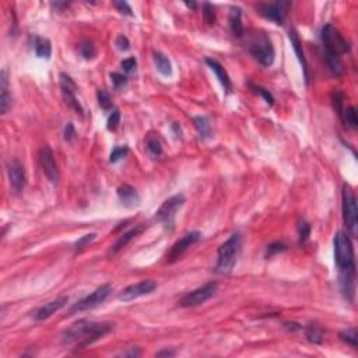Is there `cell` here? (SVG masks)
<instances>
[{"label": "cell", "instance_id": "obj_1", "mask_svg": "<svg viewBox=\"0 0 358 358\" xmlns=\"http://www.w3.org/2000/svg\"><path fill=\"white\" fill-rule=\"evenodd\" d=\"M334 262L338 268V283L344 298L354 302L355 297V263H354L353 242L346 232L338 231L334 235Z\"/></svg>", "mask_w": 358, "mask_h": 358}, {"label": "cell", "instance_id": "obj_2", "mask_svg": "<svg viewBox=\"0 0 358 358\" xmlns=\"http://www.w3.org/2000/svg\"><path fill=\"white\" fill-rule=\"evenodd\" d=\"M112 329H114V324H110V322L95 324V322H90L87 319H81L62 333V343L76 344L77 348H84L90 344L95 343L101 337H104Z\"/></svg>", "mask_w": 358, "mask_h": 358}, {"label": "cell", "instance_id": "obj_3", "mask_svg": "<svg viewBox=\"0 0 358 358\" xmlns=\"http://www.w3.org/2000/svg\"><path fill=\"white\" fill-rule=\"evenodd\" d=\"M241 245H242V237L239 232H235L220 246L219 252H217L216 273L227 276L234 270L235 264L238 262L239 254H241Z\"/></svg>", "mask_w": 358, "mask_h": 358}, {"label": "cell", "instance_id": "obj_4", "mask_svg": "<svg viewBox=\"0 0 358 358\" xmlns=\"http://www.w3.org/2000/svg\"><path fill=\"white\" fill-rule=\"evenodd\" d=\"M248 50L249 53L254 56L263 67H270L273 65L274 56H276L273 42L270 40V37L263 31H258L254 35H250L248 42Z\"/></svg>", "mask_w": 358, "mask_h": 358}, {"label": "cell", "instance_id": "obj_5", "mask_svg": "<svg viewBox=\"0 0 358 358\" xmlns=\"http://www.w3.org/2000/svg\"><path fill=\"white\" fill-rule=\"evenodd\" d=\"M320 38H322L325 55L340 58L342 55H346L351 50L350 42L344 38L343 34L333 24L324 25L322 32H320Z\"/></svg>", "mask_w": 358, "mask_h": 358}, {"label": "cell", "instance_id": "obj_6", "mask_svg": "<svg viewBox=\"0 0 358 358\" xmlns=\"http://www.w3.org/2000/svg\"><path fill=\"white\" fill-rule=\"evenodd\" d=\"M342 209H343V221L348 235L355 238L358 234V209L357 198L354 189L348 184L343 185L342 190Z\"/></svg>", "mask_w": 358, "mask_h": 358}, {"label": "cell", "instance_id": "obj_7", "mask_svg": "<svg viewBox=\"0 0 358 358\" xmlns=\"http://www.w3.org/2000/svg\"><path fill=\"white\" fill-rule=\"evenodd\" d=\"M185 196L184 194H174L169 199H167L164 203L161 204V207L158 209L157 214H155V220L164 225V228L171 232L175 228V219H176V213L178 210L184 206Z\"/></svg>", "mask_w": 358, "mask_h": 358}, {"label": "cell", "instance_id": "obj_8", "mask_svg": "<svg viewBox=\"0 0 358 358\" xmlns=\"http://www.w3.org/2000/svg\"><path fill=\"white\" fill-rule=\"evenodd\" d=\"M111 291H112V285H111V284L101 285V287H98V289L95 290L94 293H91L83 299L77 301L75 305H71L69 312H67V316H71V315H76V313L84 312V311H88V309L98 307L100 303L104 302L105 299L110 297Z\"/></svg>", "mask_w": 358, "mask_h": 358}, {"label": "cell", "instance_id": "obj_9", "mask_svg": "<svg viewBox=\"0 0 358 358\" xmlns=\"http://www.w3.org/2000/svg\"><path fill=\"white\" fill-rule=\"evenodd\" d=\"M217 289L219 285L217 283H207L204 284L203 287H199V289L193 290L190 293L185 294L184 297L179 301V307L182 308H192V307H198L200 303H204L207 299H210L211 297L216 295L217 293Z\"/></svg>", "mask_w": 358, "mask_h": 358}, {"label": "cell", "instance_id": "obj_10", "mask_svg": "<svg viewBox=\"0 0 358 358\" xmlns=\"http://www.w3.org/2000/svg\"><path fill=\"white\" fill-rule=\"evenodd\" d=\"M59 84L60 90H62V95L65 98L66 105L75 111L76 114L83 116L84 115V110L80 104L79 98H77V84L75 83V80L71 79L69 75L66 73H60L59 75Z\"/></svg>", "mask_w": 358, "mask_h": 358}, {"label": "cell", "instance_id": "obj_11", "mask_svg": "<svg viewBox=\"0 0 358 358\" xmlns=\"http://www.w3.org/2000/svg\"><path fill=\"white\" fill-rule=\"evenodd\" d=\"M290 3L287 2H276V3H259L258 11L264 19L273 21L274 24L283 25L287 14V7Z\"/></svg>", "mask_w": 358, "mask_h": 358}, {"label": "cell", "instance_id": "obj_12", "mask_svg": "<svg viewBox=\"0 0 358 358\" xmlns=\"http://www.w3.org/2000/svg\"><path fill=\"white\" fill-rule=\"evenodd\" d=\"M38 158H40L41 168L44 171L45 176L49 179V182L56 184L59 181V169H58V165H56L53 151H52L49 146H45L40 150Z\"/></svg>", "mask_w": 358, "mask_h": 358}, {"label": "cell", "instance_id": "obj_13", "mask_svg": "<svg viewBox=\"0 0 358 358\" xmlns=\"http://www.w3.org/2000/svg\"><path fill=\"white\" fill-rule=\"evenodd\" d=\"M158 285H157L154 280H143V281H139V283L132 284L129 287H126L118 297H119L120 301L129 302V301H133V299L139 298V297L151 294L153 291H155Z\"/></svg>", "mask_w": 358, "mask_h": 358}, {"label": "cell", "instance_id": "obj_14", "mask_svg": "<svg viewBox=\"0 0 358 358\" xmlns=\"http://www.w3.org/2000/svg\"><path fill=\"white\" fill-rule=\"evenodd\" d=\"M200 238H202V232H199V231H190L188 234H185L182 238L178 239V241L172 245L171 250L168 252V258L167 259H168L169 263L176 262V260H178L192 245L196 244Z\"/></svg>", "mask_w": 358, "mask_h": 358}, {"label": "cell", "instance_id": "obj_15", "mask_svg": "<svg viewBox=\"0 0 358 358\" xmlns=\"http://www.w3.org/2000/svg\"><path fill=\"white\" fill-rule=\"evenodd\" d=\"M7 176H9V181H10L11 188L15 192H21L24 189L25 171L19 159H10L7 163Z\"/></svg>", "mask_w": 358, "mask_h": 358}, {"label": "cell", "instance_id": "obj_16", "mask_svg": "<svg viewBox=\"0 0 358 358\" xmlns=\"http://www.w3.org/2000/svg\"><path fill=\"white\" fill-rule=\"evenodd\" d=\"M116 193H118L120 203L123 204L126 209H136L141 203V199H140V194L137 193V190L128 184L120 185L118 190H116Z\"/></svg>", "mask_w": 358, "mask_h": 358}, {"label": "cell", "instance_id": "obj_17", "mask_svg": "<svg viewBox=\"0 0 358 358\" xmlns=\"http://www.w3.org/2000/svg\"><path fill=\"white\" fill-rule=\"evenodd\" d=\"M10 84H9V77L7 71L2 70L0 73V112L2 115H6L13 106V100L10 94Z\"/></svg>", "mask_w": 358, "mask_h": 358}, {"label": "cell", "instance_id": "obj_18", "mask_svg": "<svg viewBox=\"0 0 358 358\" xmlns=\"http://www.w3.org/2000/svg\"><path fill=\"white\" fill-rule=\"evenodd\" d=\"M289 38L290 41H291V45H293L294 52H295V55H297V58H298L299 63H301V66H302L305 83L308 84L309 79H311V75H309L308 63H307V59H305V53H303V49H302V42H301V40H299L298 32L294 30V28H290Z\"/></svg>", "mask_w": 358, "mask_h": 358}, {"label": "cell", "instance_id": "obj_19", "mask_svg": "<svg viewBox=\"0 0 358 358\" xmlns=\"http://www.w3.org/2000/svg\"><path fill=\"white\" fill-rule=\"evenodd\" d=\"M67 302H69V298H67V297H60V298L53 299V301H50V302L45 303L41 308H38L35 311L34 319L35 320H45V319L50 318L56 311H59V309L63 308L65 305H67Z\"/></svg>", "mask_w": 358, "mask_h": 358}, {"label": "cell", "instance_id": "obj_20", "mask_svg": "<svg viewBox=\"0 0 358 358\" xmlns=\"http://www.w3.org/2000/svg\"><path fill=\"white\" fill-rule=\"evenodd\" d=\"M206 63H207V66H209L210 69L213 70L214 75L217 76V79H219V81L221 83L224 90H225V93L229 94V93L232 91V83H231L228 73L225 71L223 65H221L220 62H217L216 59H211V58H207V59H206Z\"/></svg>", "mask_w": 358, "mask_h": 358}, {"label": "cell", "instance_id": "obj_21", "mask_svg": "<svg viewBox=\"0 0 358 358\" xmlns=\"http://www.w3.org/2000/svg\"><path fill=\"white\" fill-rule=\"evenodd\" d=\"M145 225L143 224H140V225H136L134 228L129 229L128 232H124V234H122L119 237V239L116 241L114 244V246L111 248V255H116L119 250H122V249L126 246V245L129 244L130 241H133L136 237H139L143 231H145Z\"/></svg>", "mask_w": 358, "mask_h": 358}, {"label": "cell", "instance_id": "obj_22", "mask_svg": "<svg viewBox=\"0 0 358 358\" xmlns=\"http://www.w3.org/2000/svg\"><path fill=\"white\" fill-rule=\"evenodd\" d=\"M229 30L232 32L234 37L241 38L244 35V25H242V10L239 9L238 6H232L229 9Z\"/></svg>", "mask_w": 358, "mask_h": 358}, {"label": "cell", "instance_id": "obj_23", "mask_svg": "<svg viewBox=\"0 0 358 358\" xmlns=\"http://www.w3.org/2000/svg\"><path fill=\"white\" fill-rule=\"evenodd\" d=\"M338 116H340V119H342V122H343L347 128H350V129H357L358 126V118H357V110L354 108V106H351V105H344L343 110L338 112Z\"/></svg>", "mask_w": 358, "mask_h": 358}, {"label": "cell", "instance_id": "obj_24", "mask_svg": "<svg viewBox=\"0 0 358 358\" xmlns=\"http://www.w3.org/2000/svg\"><path fill=\"white\" fill-rule=\"evenodd\" d=\"M192 122H193L198 133H199L200 139L206 140L211 137V123H210L207 116H194Z\"/></svg>", "mask_w": 358, "mask_h": 358}, {"label": "cell", "instance_id": "obj_25", "mask_svg": "<svg viewBox=\"0 0 358 358\" xmlns=\"http://www.w3.org/2000/svg\"><path fill=\"white\" fill-rule=\"evenodd\" d=\"M35 55L41 59H50L52 55V44L48 38L37 37L35 38Z\"/></svg>", "mask_w": 358, "mask_h": 358}, {"label": "cell", "instance_id": "obj_26", "mask_svg": "<svg viewBox=\"0 0 358 358\" xmlns=\"http://www.w3.org/2000/svg\"><path fill=\"white\" fill-rule=\"evenodd\" d=\"M153 58H154L155 67L158 70L159 73L163 76H171L172 75V65L167 56L163 53V52H154L153 53Z\"/></svg>", "mask_w": 358, "mask_h": 358}, {"label": "cell", "instance_id": "obj_27", "mask_svg": "<svg viewBox=\"0 0 358 358\" xmlns=\"http://www.w3.org/2000/svg\"><path fill=\"white\" fill-rule=\"evenodd\" d=\"M305 337L312 344H320L324 342V330L318 325L311 324L305 328Z\"/></svg>", "mask_w": 358, "mask_h": 358}, {"label": "cell", "instance_id": "obj_28", "mask_svg": "<svg viewBox=\"0 0 358 358\" xmlns=\"http://www.w3.org/2000/svg\"><path fill=\"white\" fill-rule=\"evenodd\" d=\"M146 147H147L149 153L153 155L154 158L163 154V145H161L158 136L155 133H150L149 136H147V139H146Z\"/></svg>", "mask_w": 358, "mask_h": 358}, {"label": "cell", "instance_id": "obj_29", "mask_svg": "<svg viewBox=\"0 0 358 358\" xmlns=\"http://www.w3.org/2000/svg\"><path fill=\"white\" fill-rule=\"evenodd\" d=\"M79 53L81 55V58L85 60H93L97 56V49L93 42L90 41H83L80 42L79 45Z\"/></svg>", "mask_w": 358, "mask_h": 358}, {"label": "cell", "instance_id": "obj_30", "mask_svg": "<svg viewBox=\"0 0 358 358\" xmlns=\"http://www.w3.org/2000/svg\"><path fill=\"white\" fill-rule=\"evenodd\" d=\"M338 336H340V338L343 340L344 343H347V344H350L351 347L357 348V346H358L357 329L353 328V329H347V330H342Z\"/></svg>", "mask_w": 358, "mask_h": 358}, {"label": "cell", "instance_id": "obj_31", "mask_svg": "<svg viewBox=\"0 0 358 358\" xmlns=\"http://www.w3.org/2000/svg\"><path fill=\"white\" fill-rule=\"evenodd\" d=\"M249 88L252 90L254 91L255 94H258V95H260L262 98H263L266 102H267L270 106H273V104H274V97H273V94L268 91V90H266V88H263V87H260V85H255V84H252V83H249Z\"/></svg>", "mask_w": 358, "mask_h": 358}, {"label": "cell", "instance_id": "obj_32", "mask_svg": "<svg viewBox=\"0 0 358 358\" xmlns=\"http://www.w3.org/2000/svg\"><path fill=\"white\" fill-rule=\"evenodd\" d=\"M298 242L301 245L305 244L309 239V235H311V225H309L305 220H299L298 223Z\"/></svg>", "mask_w": 358, "mask_h": 358}, {"label": "cell", "instance_id": "obj_33", "mask_svg": "<svg viewBox=\"0 0 358 358\" xmlns=\"http://www.w3.org/2000/svg\"><path fill=\"white\" fill-rule=\"evenodd\" d=\"M97 100H98V105L104 111L112 110V100L111 95L105 91V90H98L97 91Z\"/></svg>", "mask_w": 358, "mask_h": 358}, {"label": "cell", "instance_id": "obj_34", "mask_svg": "<svg viewBox=\"0 0 358 358\" xmlns=\"http://www.w3.org/2000/svg\"><path fill=\"white\" fill-rule=\"evenodd\" d=\"M287 249H289V246L284 244V242H273V244L267 245V248L264 250V258H272L273 255L284 252V250H287Z\"/></svg>", "mask_w": 358, "mask_h": 358}, {"label": "cell", "instance_id": "obj_35", "mask_svg": "<svg viewBox=\"0 0 358 358\" xmlns=\"http://www.w3.org/2000/svg\"><path fill=\"white\" fill-rule=\"evenodd\" d=\"M95 238H97V234L95 232H91V234H85L83 235L81 238L76 242L75 245V254H77V252H81L83 249L85 248V246H88L93 241H95Z\"/></svg>", "mask_w": 358, "mask_h": 358}, {"label": "cell", "instance_id": "obj_36", "mask_svg": "<svg viewBox=\"0 0 358 358\" xmlns=\"http://www.w3.org/2000/svg\"><path fill=\"white\" fill-rule=\"evenodd\" d=\"M110 79L111 83H112V87H114L115 90H122L128 85V77L120 75V73H115V71L114 73H111Z\"/></svg>", "mask_w": 358, "mask_h": 358}, {"label": "cell", "instance_id": "obj_37", "mask_svg": "<svg viewBox=\"0 0 358 358\" xmlns=\"http://www.w3.org/2000/svg\"><path fill=\"white\" fill-rule=\"evenodd\" d=\"M128 153H129V149L126 146H116L111 153L110 161L111 163H118L122 158H124L128 155Z\"/></svg>", "mask_w": 358, "mask_h": 358}, {"label": "cell", "instance_id": "obj_38", "mask_svg": "<svg viewBox=\"0 0 358 358\" xmlns=\"http://www.w3.org/2000/svg\"><path fill=\"white\" fill-rule=\"evenodd\" d=\"M203 19L209 25H213L216 23V11L211 3L206 2L203 3Z\"/></svg>", "mask_w": 358, "mask_h": 358}, {"label": "cell", "instance_id": "obj_39", "mask_svg": "<svg viewBox=\"0 0 358 358\" xmlns=\"http://www.w3.org/2000/svg\"><path fill=\"white\" fill-rule=\"evenodd\" d=\"M119 123H120V112L119 110H116V108H115V110L112 111V114L110 115V118H108L106 128H108V130H111V132H114V130L118 129Z\"/></svg>", "mask_w": 358, "mask_h": 358}, {"label": "cell", "instance_id": "obj_40", "mask_svg": "<svg viewBox=\"0 0 358 358\" xmlns=\"http://www.w3.org/2000/svg\"><path fill=\"white\" fill-rule=\"evenodd\" d=\"M120 66H122V69H123L126 73H133L134 70H136V66H137V60H136V58H133V56H130L128 59L122 60V62H120Z\"/></svg>", "mask_w": 358, "mask_h": 358}, {"label": "cell", "instance_id": "obj_41", "mask_svg": "<svg viewBox=\"0 0 358 358\" xmlns=\"http://www.w3.org/2000/svg\"><path fill=\"white\" fill-rule=\"evenodd\" d=\"M76 136H77V132H76L73 123L66 124L65 132H63V139H65V141L71 143V141L76 139Z\"/></svg>", "mask_w": 358, "mask_h": 358}, {"label": "cell", "instance_id": "obj_42", "mask_svg": "<svg viewBox=\"0 0 358 358\" xmlns=\"http://www.w3.org/2000/svg\"><path fill=\"white\" fill-rule=\"evenodd\" d=\"M112 5L118 9V11H119L120 14L133 15V11H132V7L129 6V3H126V2H114Z\"/></svg>", "mask_w": 358, "mask_h": 358}, {"label": "cell", "instance_id": "obj_43", "mask_svg": "<svg viewBox=\"0 0 358 358\" xmlns=\"http://www.w3.org/2000/svg\"><path fill=\"white\" fill-rule=\"evenodd\" d=\"M115 45L119 50H128L130 48V41L128 40L126 35H118V38L115 41Z\"/></svg>", "mask_w": 358, "mask_h": 358}, {"label": "cell", "instance_id": "obj_44", "mask_svg": "<svg viewBox=\"0 0 358 358\" xmlns=\"http://www.w3.org/2000/svg\"><path fill=\"white\" fill-rule=\"evenodd\" d=\"M120 355H122V357H140V355H141V351H140L137 347H132L130 350H128V351H123Z\"/></svg>", "mask_w": 358, "mask_h": 358}, {"label": "cell", "instance_id": "obj_45", "mask_svg": "<svg viewBox=\"0 0 358 358\" xmlns=\"http://www.w3.org/2000/svg\"><path fill=\"white\" fill-rule=\"evenodd\" d=\"M171 130H172V133L175 134V137L176 139H182V128H181V124L178 123V122H174V123L171 124Z\"/></svg>", "mask_w": 358, "mask_h": 358}, {"label": "cell", "instance_id": "obj_46", "mask_svg": "<svg viewBox=\"0 0 358 358\" xmlns=\"http://www.w3.org/2000/svg\"><path fill=\"white\" fill-rule=\"evenodd\" d=\"M283 326L287 329L289 332H298L299 329L302 328V326L299 324H297V322H284Z\"/></svg>", "mask_w": 358, "mask_h": 358}, {"label": "cell", "instance_id": "obj_47", "mask_svg": "<svg viewBox=\"0 0 358 358\" xmlns=\"http://www.w3.org/2000/svg\"><path fill=\"white\" fill-rule=\"evenodd\" d=\"M157 357H174L175 355V351L174 350H161V351H158V353L155 354Z\"/></svg>", "mask_w": 358, "mask_h": 358}, {"label": "cell", "instance_id": "obj_48", "mask_svg": "<svg viewBox=\"0 0 358 358\" xmlns=\"http://www.w3.org/2000/svg\"><path fill=\"white\" fill-rule=\"evenodd\" d=\"M185 5L188 6L189 9H196V7H198V3H194V2H190V3H189V2H186Z\"/></svg>", "mask_w": 358, "mask_h": 358}]
</instances>
